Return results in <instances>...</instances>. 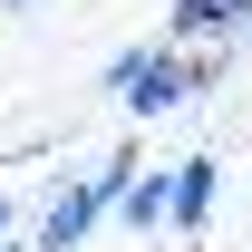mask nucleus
I'll list each match as a JSON object with an SVG mask.
<instances>
[{
    "instance_id": "5",
    "label": "nucleus",
    "mask_w": 252,
    "mask_h": 252,
    "mask_svg": "<svg viewBox=\"0 0 252 252\" xmlns=\"http://www.w3.org/2000/svg\"><path fill=\"white\" fill-rule=\"evenodd\" d=\"M117 204H126V223H136V233H165V204H175V175H156V165H136Z\"/></svg>"
},
{
    "instance_id": "7",
    "label": "nucleus",
    "mask_w": 252,
    "mask_h": 252,
    "mask_svg": "<svg viewBox=\"0 0 252 252\" xmlns=\"http://www.w3.org/2000/svg\"><path fill=\"white\" fill-rule=\"evenodd\" d=\"M0 233H10V204H0Z\"/></svg>"
},
{
    "instance_id": "8",
    "label": "nucleus",
    "mask_w": 252,
    "mask_h": 252,
    "mask_svg": "<svg viewBox=\"0 0 252 252\" xmlns=\"http://www.w3.org/2000/svg\"><path fill=\"white\" fill-rule=\"evenodd\" d=\"M20 252H39V243H20Z\"/></svg>"
},
{
    "instance_id": "2",
    "label": "nucleus",
    "mask_w": 252,
    "mask_h": 252,
    "mask_svg": "<svg viewBox=\"0 0 252 252\" xmlns=\"http://www.w3.org/2000/svg\"><path fill=\"white\" fill-rule=\"evenodd\" d=\"M107 214V194H97V175L88 185H59V204H49V223H39V252H68V243H88V223Z\"/></svg>"
},
{
    "instance_id": "6",
    "label": "nucleus",
    "mask_w": 252,
    "mask_h": 252,
    "mask_svg": "<svg viewBox=\"0 0 252 252\" xmlns=\"http://www.w3.org/2000/svg\"><path fill=\"white\" fill-rule=\"evenodd\" d=\"M0 10H30V0H0Z\"/></svg>"
},
{
    "instance_id": "4",
    "label": "nucleus",
    "mask_w": 252,
    "mask_h": 252,
    "mask_svg": "<svg viewBox=\"0 0 252 252\" xmlns=\"http://www.w3.org/2000/svg\"><path fill=\"white\" fill-rule=\"evenodd\" d=\"M165 30L175 39H233V30H252V0H175Z\"/></svg>"
},
{
    "instance_id": "3",
    "label": "nucleus",
    "mask_w": 252,
    "mask_h": 252,
    "mask_svg": "<svg viewBox=\"0 0 252 252\" xmlns=\"http://www.w3.org/2000/svg\"><path fill=\"white\" fill-rule=\"evenodd\" d=\"M214 194H223V165H214V156H185V165H175V204H165V223L194 233V223L214 214Z\"/></svg>"
},
{
    "instance_id": "1",
    "label": "nucleus",
    "mask_w": 252,
    "mask_h": 252,
    "mask_svg": "<svg viewBox=\"0 0 252 252\" xmlns=\"http://www.w3.org/2000/svg\"><path fill=\"white\" fill-rule=\"evenodd\" d=\"M204 78H214V68H194L185 49H126V59L107 68V88L126 97V117H175Z\"/></svg>"
}]
</instances>
